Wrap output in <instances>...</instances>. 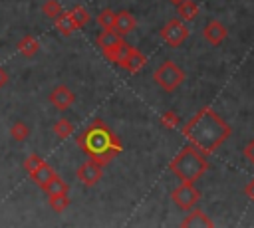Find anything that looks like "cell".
I'll return each instance as SVG.
<instances>
[{"mask_svg":"<svg viewBox=\"0 0 254 228\" xmlns=\"http://www.w3.org/2000/svg\"><path fill=\"white\" fill-rule=\"evenodd\" d=\"M75 176L79 178V182H83L85 186H93L101 180L103 176V165H99L93 159H87L85 163H81L75 171Z\"/></svg>","mask_w":254,"mask_h":228,"instance_id":"52a82bcc","label":"cell"},{"mask_svg":"<svg viewBox=\"0 0 254 228\" xmlns=\"http://www.w3.org/2000/svg\"><path fill=\"white\" fill-rule=\"evenodd\" d=\"M244 194H246L250 200H254V178L244 186Z\"/></svg>","mask_w":254,"mask_h":228,"instance_id":"f1b7e54d","label":"cell"},{"mask_svg":"<svg viewBox=\"0 0 254 228\" xmlns=\"http://www.w3.org/2000/svg\"><path fill=\"white\" fill-rule=\"evenodd\" d=\"M244 157H246V159H248V161L254 165V139H252V141H250V143L244 147Z\"/></svg>","mask_w":254,"mask_h":228,"instance_id":"83f0119b","label":"cell"},{"mask_svg":"<svg viewBox=\"0 0 254 228\" xmlns=\"http://www.w3.org/2000/svg\"><path fill=\"white\" fill-rule=\"evenodd\" d=\"M10 135H12L14 141H26L28 135H30V127L24 121H14L10 125Z\"/></svg>","mask_w":254,"mask_h":228,"instance_id":"603a6c76","label":"cell"},{"mask_svg":"<svg viewBox=\"0 0 254 228\" xmlns=\"http://www.w3.org/2000/svg\"><path fill=\"white\" fill-rule=\"evenodd\" d=\"M171 172H175L181 180L187 182H196L208 169V161L206 157L192 145L185 147L173 161H171Z\"/></svg>","mask_w":254,"mask_h":228,"instance_id":"3957f363","label":"cell"},{"mask_svg":"<svg viewBox=\"0 0 254 228\" xmlns=\"http://www.w3.org/2000/svg\"><path fill=\"white\" fill-rule=\"evenodd\" d=\"M42 161H44V159H42L40 155H36V153L28 155V157H26V161H24V169H26V172H32V171H34Z\"/></svg>","mask_w":254,"mask_h":228,"instance_id":"4316f807","label":"cell"},{"mask_svg":"<svg viewBox=\"0 0 254 228\" xmlns=\"http://www.w3.org/2000/svg\"><path fill=\"white\" fill-rule=\"evenodd\" d=\"M16 48H18V52L24 57H34L38 54V50H40V44H38V40L34 36H24V38L18 40V46Z\"/></svg>","mask_w":254,"mask_h":228,"instance_id":"9a60e30c","label":"cell"},{"mask_svg":"<svg viewBox=\"0 0 254 228\" xmlns=\"http://www.w3.org/2000/svg\"><path fill=\"white\" fill-rule=\"evenodd\" d=\"M171 198H173V202H175L179 208H183V210H190V208H194V206L198 204V200H200V192L194 188L192 182L183 180V184L177 186V188L173 190Z\"/></svg>","mask_w":254,"mask_h":228,"instance_id":"8992f818","label":"cell"},{"mask_svg":"<svg viewBox=\"0 0 254 228\" xmlns=\"http://www.w3.org/2000/svg\"><path fill=\"white\" fill-rule=\"evenodd\" d=\"M6 83H8V71H6V69L0 65V89H2Z\"/></svg>","mask_w":254,"mask_h":228,"instance_id":"f546056e","label":"cell"},{"mask_svg":"<svg viewBox=\"0 0 254 228\" xmlns=\"http://www.w3.org/2000/svg\"><path fill=\"white\" fill-rule=\"evenodd\" d=\"M97 24L101 26V30H113V26H115V12L111 8H103L97 14Z\"/></svg>","mask_w":254,"mask_h":228,"instance_id":"7402d4cb","label":"cell"},{"mask_svg":"<svg viewBox=\"0 0 254 228\" xmlns=\"http://www.w3.org/2000/svg\"><path fill=\"white\" fill-rule=\"evenodd\" d=\"M67 14H69V18L73 20L75 28H83V26L89 24V20H91L89 12H87L83 6H73L71 10H67Z\"/></svg>","mask_w":254,"mask_h":228,"instance_id":"d6986e66","label":"cell"},{"mask_svg":"<svg viewBox=\"0 0 254 228\" xmlns=\"http://www.w3.org/2000/svg\"><path fill=\"white\" fill-rule=\"evenodd\" d=\"M202 36H204V40H206L210 46H218V44H222V42L226 40L228 32H226V26H224L222 22H218V20H210V22L204 26Z\"/></svg>","mask_w":254,"mask_h":228,"instance_id":"9c48e42d","label":"cell"},{"mask_svg":"<svg viewBox=\"0 0 254 228\" xmlns=\"http://www.w3.org/2000/svg\"><path fill=\"white\" fill-rule=\"evenodd\" d=\"M177 12L183 22H192L198 16V4L192 0H183L181 4H177Z\"/></svg>","mask_w":254,"mask_h":228,"instance_id":"2e32d148","label":"cell"},{"mask_svg":"<svg viewBox=\"0 0 254 228\" xmlns=\"http://www.w3.org/2000/svg\"><path fill=\"white\" fill-rule=\"evenodd\" d=\"M161 125H163L165 129H177V125H179V115H177L175 111H165L163 117H161Z\"/></svg>","mask_w":254,"mask_h":228,"instance_id":"484cf974","label":"cell"},{"mask_svg":"<svg viewBox=\"0 0 254 228\" xmlns=\"http://www.w3.org/2000/svg\"><path fill=\"white\" fill-rule=\"evenodd\" d=\"M171 2H173V4H175V6H177V4H181V2H183V0H171Z\"/></svg>","mask_w":254,"mask_h":228,"instance_id":"4dcf8cb0","label":"cell"},{"mask_svg":"<svg viewBox=\"0 0 254 228\" xmlns=\"http://www.w3.org/2000/svg\"><path fill=\"white\" fill-rule=\"evenodd\" d=\"M54 26H56V30L62 34V36H71L77 28H75V24H73V20L69 18V14L67 12H62L56 20H54Z\"/></svg>","mask_w":254,"mask_h":228,"instance_id":"e0dca14e","label":"cell"},{"mask_svg":"<svg viewBox=\"0 0 254 228\" xmlns=\"http://www.w3.org/2000/svg\"><path fill=\"white\" fill-rule=\"evenodd\" d=\"M42 12H44L48 18L56 20V18L64 12V8H62V4H60L58 0H46V2H44V6H42Z\"/></svg>","mask_w":254,"mask_h":228,"instance_id":"d4e9b609","label":"cell"},{"mask_svg":"<svg viewBox=\"0 0 254 228\" xmlns=\"http://www.w3.org/2000/svg\"><path fill=\"white\" fill-rule=\"evenodd\" d=\"M75 143L89 159L97 161L99 165H107L123 151L119 137L107 127V123L103 119H93L77 135Z\"/></svg>","mask_w":254,"mask_h":228,"instance_id":"7a4b0ae2","label":"cell"},{"mask_svg":"<svg viewBox=\"0 0 254 228\" xmlns=\"http://www.w3.org/2000/svg\"><path fill=\"white\" fill-rule=\"evenodd\" d=\"M147 63V57L137 50V48H129L127 50V54L123 56V59L117 63V65H121L123 69H127L129 73H137L139 69H143V65Z\"/></svg>","mask_w":254,"mask_h":228,"instance_id":"30bf717a","label":"cell"},{"mask_svg":"<svg viewBox=\"0 0 254 228\" xmlns=\"http://www.w3.org/2000/svg\"><path fill=\"white\" fill-rule=\"evenodd\" d=\"M129 48H131V46H129V44H127L125 40H121V42H119V44H117L115 48L103 50V56H105V57H107V59H109L111 63H119V61L123 59V56L127 54V50H129Z\"/></svg>","mask_w":254,"mask_h":228,"instance_id":"ac0fdd59","label":"cell"},{"mask_svg":"<svg viewBox=\"0 0 254 228\" xmlns=\"http://www.w3.org/2000/svg\"><path fill=\"white\" fill-rule=\"evenodd\" d=\"M161 38L165 40L167 46L179 48V46H183L185 40L189 38V28L183 24L181 18H173V20H169V22L161 28Z\"/></svg>","mask_w":254,"mask_h":228,"instance_id":"5b68a950","label":"cell"},{"mask_svg":"<svg viewBox=\"0 0 254 228\" xmlns=\"http://www.w3.org/2000/svg\"><path fill=\"white\" fill-rule=\"evenodd\" d=\"M123 40L121 34H117L115 30H101L97 34V46L101 50H109V48H115L119 42Z\"/></svg>","mask_w":254,"mask_h":228,"instance_id":"5bb4252c","label":"cell"},{"mask_svg":"<svg viewBox=\"0 0 254 228\" xmlns=\"http://www.w3.org/2000/svg\"><path fill=\"white\" fill-rule=\"evenodd\" d=\"M181 226H185V228H187V226H202V228H206V226H214V222H212L202 210H198V208L192 210V208H190V212L181 220Z\"/></svg>","mask_w":254,"mask_h":228,"instance_id":"4fadbf2b","label":"cell"},{"mask_svg":"<svg viewBox=\"0 0 254 228\" xmlns=\"http://www.w3.org/2000/svg\"><path fill=\"white\" fill-rule=\"evenodd\" d=\"M183 137L202 155H210L230 137V125L212 107H200L183 125Z\"/></svg>","mask_w":254,"mask_h":228,"instance_id":"6da1fadb","label":"cell"},{"mask_svg":"<svg viewBox=\"0 0 254 228\" xmlns=\"http://www.w3.org/2000/svg\"><path fill=\"white\" fill-rule=\"evenodd\" d=\"M50 103L58 111H65V109H69L75 103V95H73V91L67 85H58L50 93Z\"/></svg>","mask_w":254,"mask_h":228,"instance_id":"ba28073f","label":"cell"},{"mask_svg":"<svg viewBox=\"0 0 254 228\" xmlns=\"http://www.w3.org/2000/svg\"><path fill=\"white\" fill-rule=\"evenodd\" d=\"M52 131H54V135H58L60 139H67L69 135H73V123H71L69 119H60V121L54 123Z\"/></svg>","mask_w":254,"mask_h":228,"instance_id":"44dd1931","label":"cell"},{"mask_svg":"<svg viewBox=\"0 0 254 228\" xmlns=\"http://www.w3.org/2000/svg\"><path fill=\"white\" fill-rule=\"evenodd\" d=\"M67 188H69V186H67V182H65L62 176H58V174H56V176H54V178H52V180H50L42 190H44L48 196H52V194H64V192H67Z\"/></svg>","mask_w":254,"mask_h":228,"instance_id":"ffe728a7","label":"cell"},{"mask_svg":"<svg viewBox=\"0 0 254 228\" xmlns=\"http://www.w3.org/2000/svg\"><path fill=\"white\" fill-rule=\"evenodd\" d=\"M135 28H137V20H135V16H133L131 12H127V10L115 12V26H113V30H115L117 34L125 36V34H129V32H133Z\"/></svg>","mask_w":254,"mask_h":228,"instance_id":"8fae6325","label":"cell"},{"mask_svg":"<svg viewBox=\"0 0 254 228\" xmlns=\"http://www.w3.org/2000/svg\"><path fill=\"white\" fill-rule=\"evenodd\" d=\"M153 81L163 89V91H175L183 81H185V71L181 65L175 61L167 59L163 61L155 71H153Z\"/></svg>","mask_w":254,"mask_h":228,"instance_id":"277c9868","label":"cell"},{"mask_svg":"<svg viewBox=\"0 0 254 228\" xmlns=\"http://www.w3.org/2000/svg\"><path fill=\"white\" fill-rule=\"evenodd\" d=\"M48 202H50V208L54 212H64L69 206V196H67V192H64V194H52L48 198Z\"/></svg>","mask_w":254,"mask_h":228,"instance_id":"cb8c5ba5","label":"cell"},{"mask_svg":"<svg viewBox=\"0 0 254 228\" xmlns=\"http://www.w3.org/2000/svg\"><path fill=\"white\" fill-rule=\"evenodd\" d=\"M28 174L32 176V180H34L40 188H44V186L56 176V171H54V167H50L46 161H42V163H40L32 172H28Z\"/></svg>","mask_w":254,"mask_h":228,"instance_id":"7c38bea8","label":"cell"}]
</instances>
